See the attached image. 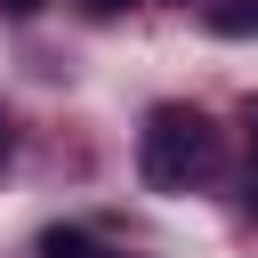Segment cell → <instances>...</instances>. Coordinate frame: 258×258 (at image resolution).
<instances>
[{"label":"cell","mask_w":258,"mask_h":258,"mask_svg":"<svg viewBox=\"0 0 258 258\" xmlns=\"http://www.w3.org/2000/svg\"><path fill=\"white\" fill-rule=\"evenodd\" d=\"M89 8H97V16H121V8H129V0H89Z\"/></svg>","instance_id":"obj_4"},{"label":"cell","mask_w":258,"mask_h":258,"mask_svg":"<svg viewBox=\"0 0 258 258\" xmlns=\"http://www.w3.org/2000/svg\"><path fill=\"white\" fill-rule=\"evenodd\" d=\"M40 258H121V250H105V242L81 234V226H48V234H40Z\"/></svg>","instance_id":"obj_2"},{"label":"cell","mask_w":258,"mask_h":258,"mask_svg":"<svg viewBox=\"0 0 258 258\" xmlns=\"http://www.w3.org/2000/svg\"><path fill=\"white\" fill-rule=\"evenodd\" d=\"M218 161V121L194 105H153L137 129V177L153 194H194V177H210Z\"/></svg>","instance_id":"obj_1"},{"label":"cell","mask_w":258,"mask_h":258,"mask_svg":"<svg viewBox=\"0 0 258 258\" xmlns=\"http://www.w3.org/2000/svg\"><path fill=\"white\" fill-rule=\"evenodd\" d=\"M8 145H16V129H8V113H0V161H8Z\"/></svg>","instance_id":"obj_5"},{"label":"cell","mask_w":258,"mask_h":258,"mask_svg":"<svg viewBox=\"0 0 258 258\" xmlns=\"http://www.w3.org/2000/svg\"><path fill=\"white\" fill-rule=\"evenodd\" d=\"M242 121H250V153H258V105H250V113H242Z\"/></svg>","instance_id":"obj_6"},{"label":"cell","mask_w":258,"mask_h":258,"mask_svg":"<svg viewBox=\"0 0 258 258\" xmlns=\"http://www.w3.org/2000/svg\"><path fill=\"white\" fill-rule=\"evenodd\" d=\"M0 8H8V16H40L48 0H0Z\"/></svg>","instance_id":"obj_3"}]
</instances>
